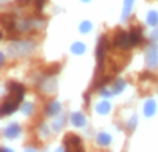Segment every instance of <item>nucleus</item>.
I'll return each mask as SVG.
<instances>
[{
    "label": "nucleus",
    "instance_id": "nucleus-1",
    "mask_svg": "<svg viewBox=\"0 0 158 152\" xmlns=\"http://www.w3.org/2000/svg\"><path fill=\"white\" fill-rule=\"evenodd\" d=\"M36 50V43L32 40H14L7 46L11 57H27Z\"/></svg>",
    "mask_w": 158,
    "mask_h": 152
},
{
    "label": "nucleus",
    "instance_id": "nucleus-2",
    "mask_svg": "<svg viewBox=\"0 0 158 152\" xmlns=\"http://www.w3.org/2000/svg\"><path fill=\"white\" fill-rule=\"evenodd\" d=\"M108 38L103 35L98 39L97 50H96V57H97V72H96V78H101L103 76V68H104V57H106V51L108 50Z\"/></svg>",
    "mask_w": 158,
    "mask_h": 152
},
{
    "label": "nucleus",
    "instance_id": "nucleus-3",
    "mask_svg": "<svg viewBox=\"0 0 158 152\" xmlns=\"http://www.w3.org/2000/svg\"><path fill=\"white\" fill-rule=\"evenodd\" d=\"M112 46L118 47V49H122V50H128L129 47L132 46L129 33L122 29H118V32L115 33L114 38H112Z\"/></svg>",
    "mask_w": 158,
    "mask_h": 152
},
{
    "label": "nucleus",
    "instance_id": "nucleus-4",
    "mask_svg": "<svg viewBox=\"0 0 158 152\" xmlns=\"http://www.w3.org/2000/svg\"><path fill=\"white\" fill-rule=\"evenodd\" d=\"M7 89H8V91H10V95H8V97L13 98V100H15L17 102H21L22 98H24V94H25V86L24 84L15 83V82H8Z\"/></svg>",
    "mask_w": 158,
    "mask_h": 152
},
{
    "label": "nucleus",
    "instance_id": "nucleus-5",
    "mask_svg": "<svg viewBox=\"0 0 158 152\" xmlns=\"http://www.w3.org/2000/svg\"><path fill=\"white\" fill-rule=\"evenodd\" d=\"M146 64L151 69L158 65V46L156 43H150L146 49Z\"/></svg>",
    "mask_w": 158,
    "mask_h": 152
},
{
    "label": "nucleus",
    "instance_id": "nucleus-6",
    "mask_svg": "<svg viewBox=\"0 0 158 152\" xmlns=\"http://www.w3.org/2000/svg\"><path fill=\"white\" fill-rule=\"evenodd\" d=\"M64 145H65L67 150H72V151L82 150V138L78 137L77 134L69 133L64 137Z\"/></svg>",
    "mask_w": 158,
    "mask_h": 152
},
{
    "label": "nucleus",
    "instance_id": "nucleus-7",
    "mask_svg": "<svg viewBox=\"0 0 158 152\" xmlns=\"http://www.w3.org/2000/svg\"><path fill=\"white\" fill-rule=\"evenodd\" d=\"M2 24L4 26V29L7 32H13V33H19L18 29H17V21L14 18V15L11 14H3L2 15Z\"/></svg>",
    "mask_w": 158,
    "mask_h": 152
},
{
    "label": "nucleus",
    "instance_id": "nucleus-8",
    "mask_svg": "<svg viewBox=\"0 0 158 152\" xmlns=\"http://www.w3.org/2000/svg\"><path fill=\"white\" fill-rule=\"evenodd\" d=\"M39 89H42L44 93L50 94V93H54L57 89V82L54 79H52V76H44V79L39 83Z\"/></svg>",
    "mask_w": 158,
    "mask_h": 152
},
{
    "label": "nucleus",
    "instance_id": "nucleus-9",
    "mask_svg": "<svg viewBox=\"0 0 158 152\" xmlns=\"http://www.w3.org/2000/svg\"><path fill=\"white\" fill-rule=\"evenodd\" d=\"M19 133H21V127H19V125L15 122L7 125L4 127V130H3V136H4L6 138H15V137L19 136Z\"/></svg>",
    "mask_w": 158,
    "mask_h": 152
},
{
    "label": "nucleus",
    "instance_id": "nucleus-10",
    "mask_svg": "<svg viewBox=\"0 0 158 152\" xmlns=\"http://www.w3.org/2000/svg\"><path fill=\"white\" fill-rule=\"evenodd\" d=\"M18 105H19V102H17L15 100H13V98H10V97H6L4 102H3V105H2V116L13 114Z\"/></svg>",
    "mask_w": 158,
    "mask_h": 152
},
{
    "label": "nucleus",
    "instance_id": "nucleus-11",
    "mask_svg": "<svg viewBox=\"0 0 158 152\" xmlns=\"http://www.w3.org/2000/svg\"><path fill=\"white\" fill-rule=\"evenodd\" d=\"M129 38H131L132 46H139V44L143 42L142 28H140V26H132L131 28V32H129Z\"/></svg>",
    "mask_w": 158,
    "mask_h": 152
},
{
    "label": "nucleus",
    "instance_id": "nucleus-12",
    "mask_svg": "<svg viewBox=\"0 0 158 152\" xmlns=\"http://www.w3.org/2000/svg\"><path fill=\"white\" fill-rule=\"evenodd\" d=\"M60 111H61V104L58 101H52V102H49L44 106V114L47 116H56V115L60 114Z\"/></svg>",
    "mask_w": 158,
    "mask_h": 152
},
{
    "label": "nucleus",
    "instance_id": "nucleus-13",
    "mask_svg": "<svg viewBox=\"0 0 158 152\" xmlns=\"http://www.w3.org/2000/svg\"><path fill=\"white\" fill-rule=\"evenodd\" d=\"M143 112H144V116L151 118L156 115L157 112V104L154 100H147L144 102V106H143Z\"/></svg>",
    "mask_w": 158,
    "mask_h": 152
},
{
    "label": "nucleus",
    "instance_id": "nucleus-14",
    "mask_svg": "<svg viewBox=\"0 0 158 152\" xmlns=\"http://www.w3.org/2000/svg\"><path fill=\"white\" fill-rule=\"evenodd\" d=\"M71 123L75 127H83V126L86 125V119H85V116L81 112H74V114L71 115Z\"/></svg>",
    "mask_w": 158,
    "mask_h": 152
},
{
    "label": "nucleus",
    "instance_id": "nucleus-15",
    "mask_svg": "<svg viewBox=\"0 0 158 152\" xmlns=\"http://www.w3.org/2000/svg\"><path fill=\"white\" fill-rule=\"evenodd\" d=\"M111 141H112V137L110 136V134L104 133V131H101V133L97 134V144L101 145V147H107Z\"/></svg>",
    "mask_w": 158,
    "mask_h": 152
},
{
    "label": "nucleus",
    "instance_id": "nucleus-16",
    "mask_svg": "<svg viewBox=\"0 0 158 152\" xmlns=\"http://www.w3.org/2000/svg\"><path fill=\"white\" fill-rule=\"evenodd\" d=\"M126 87V82L123 80V79H117V80L112 83L111 89L112 91H114V94H119V93H122L123 90H125Z\"/></svg>",
    "mask_w": 158,
    "mask_h": 152
},
{
    "label": "nucleus",
    "instance_id": "nucleus-17",
    "mask_svg": "<svg viewBox=\"0 0 158 152\" xmlns=\"http://www.w3.org/2000/svg\"><path fill=\"white\" fill-rule=\"evenodd\" d=\"M135 0H125L123 2V8H122V19H128V17L131 15L132 8H133Z\"/></svg>",
    "mask_w": 158,
    "mask_h": 152
},
{
    "label": "nucleus",
    "instance_id": "nucleus-18",
    "mask_svg": "<svg viewBox=\"0 0 158 152\" xmlns=\"http://www.w3.org/2000/svg\"><path fill=\"white\" fill-rule=\"evenodd\" d=\"M96 111H97L100 115H107L110 111H111V104H110L108 101H101V102L97 104Z\"/></svg>",
    "mask_w": 158,
    "mask_h": 152
},
{
    "label": "nucleus",
    "instance_id": "nucleus-19",
    "mask_svg": "<svg viewBox=\"0 0 158 152\" xmlns=\"http://www.w3.org/2000/svg\"><path fill=\"white\" fill-rule=\"evenodd\" d=\"M71 51L74 53V54L82 55L85 51H86V46H85L82 42H75V43L71 46Z\"/></svg>",
    "mask_w": 158,
    "mask_h": 152
},
{
    "label": "nucleus",
    "instance_id": "nucleus-20",
    "mask_svg": "<svg viewBox=\"0 0 158 152\" xmlns=\"http://www.w3.org/2000/svg\"><path fill=\"white\" fill-rule=\"evenodd\" d=\"M147 25H150V26H156V25H158V13L157 11L153 10L147 14Z\"/></svg>",
    "mask_w": 158,
    "mask_h": 152
},
{
    "label": "nucleus",
    "instance_id": "nucleus-21",
    "mask_svg": "<svg viewBox=\"0 0 158 152\" xmlns=\"http://www.w3.org/2000/svg\"><path fill=\"white\" fill-rule=\"evenodd\" d=\"M61 69V65L60 64H53L50 68H47V69H44L43 71V76H53V75H56V74H58V71Z\"/></svg>",
    "mask_w": 158,
    "mask_h": 152
},
{
    "label": "nucleus",
    "instance_id": "nucleus-22",
    "mask_svg": "<svg viewBox=\"0 0 158 152\" xmlns=\"http://www.w3.org/2000/svg\"><path fill=\"white\" fill-rule=\"evenodd\" d=\"M21 111H22V114H24L25 116H31V115L33 114V111H35V106H33L32 102H24L22 104Z\"/></svg>",
    "mask_w": 158,
    "mask_h": 152
},
{
    "label": "nucleus",
    "instance_id": "nucleus-23",
    "mask_svg": "<svg viewBox=\"0 0 158 152\" xmlns=\"http://www.w3.org/2000/svg\"><path fill=\"white\" fill-rule=\"evenodd\" d=\"M92 28H93V25H92V22H89V21H83L81 25H79V30H81V33L90 32Z\"/></svg>",
    "mask_w": 158,
    "mask_h": 152
},
{
    "label": "nucleus",
    "instance_id": "nucleus-24",
    "mask_svg": "<svg viewBox=\"0 0 158 152\" xmlns=\"http://www.w3.org/2000/svg\"><path fill=\"white\" fill-rule=\"evenodd\" d=\"M64 123H65V116H60L58 119H56L54 122H53V129H54V130H60L64 126Z\"/></svg>",
    "mask_w": 158,
    "mask_h": 152
},
{
    "label": "nucleus",
    "instance_id": "nucleus-25",
    "mask_svg": "<svg viewBox=\"0 0 158 152\" xmlns=\"http://www.w3.org/2000/svg\"><path fill=\"white\" fill-rule=\"evenodd\" d=\"M136 123H137V118L136 116H133L131 120H129V123H128V131H132L135 127H136Z\"/></svg>",
    "mask_w": 158,
    "mask_h": 152
},
{
    "label": "nucleus",
    "instance_id": "nucleus-26",
    "mask_svg": "<svg viewBox=\"0 0 158 152\" xmlns=\"http://www.w3.org/2000/svg\"><path fill=\"white\" fill-rule=\"evenodd\" d=\"M46 2H47V0H33L36 11H40L42 8H43V6H44V3H46Z\"/></svg>",
    "mask_w": 158,
    "mask_h": 152
},
{
    "label": "nucleus",
    "instance_id": "nucleus-27",
    "mask_svg": "<svg viewBox=\"0 0 158 152\" xmlns=\"http://www.w3.org/2000/svg\"><path fill=\"white\" fill-rule=\"evenodd\" d=\"M40 133H42V136L49 137V129H47L46 125H42V126H40Z\"/></svg>",
    "mask_w": 158,
    "mask_h": 152
},
{
    "label": "nucleus",
    "instance_id": "nucleus-28",
    "mask_svg": "<svg viewBox=\"0 0 158 152\" xmlns=\"http://www.w3.org/2000/svg\"><path fill=\"white\" fill-rule=\"evenodd\" d=\"M144 79H153V76H151V74H148V72H143L140 75V80H144Z\"/></svg>",
    "mask_w": 158,
    "mask_h": 152
},
{
    "label": "nucleus",
    "instance_id": "nucleus-29",
    "mask_svg": "<svg viewBox=\"0 0 158 152\" xmlns=\"http://www.w3.org/2000/svg\"><path fill=\"white\" fill-rule=\"evenodd\" d=\"M151 38L156 39V40H157V39H158V29H157V30H154V32L151 33Z\"/></svg>",
    "mask_w": 158,
    "mask_h": 152
},
{
    "label": "nucleus",
    "instance_id": "nucleus-30",
    "mask_svg": "<svg viewBox=\"0 0 158 152\" xmlns=\"http://www.w3.org/2000/svg\"><path fill=\"white\" fill-rule=\"evenodd\" d=\"M81 2H83V3H89L90 0H81Z\"/></svg>",
    "mask_w": 158,
    "mask_h": 152
},
{
    "label": "nucleus",
    "instance_id": "nucleus-31",
    "mask_svg": "<svg viewBox=\"0 0 158 152\" xmlns=\"http://www.w3.org/2000/svg\"><path fill=\"white\" fill-rule=\"evenodd\" d=\"M25 2H27V3H32L33 0H25Z\"/></svg>",
    "mask_w": 158,
    "mask_h": 152
}]
</instances>
